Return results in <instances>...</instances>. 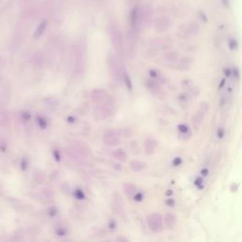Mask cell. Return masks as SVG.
Returning a JSON list of instances; mask_svg holds the SVG:
<instances>
[{"label":"cell","instance_id":"1","mask_svg":"<svg viewBox=\"0 0 242 242\" xmlns=\"http://www.w3.org/2000/svg\"><path fill=\"white\" fill-rule=\"evenodd\" d=\"M107 65L112 77L116 78V80H121L122 78L124 69L121 66L119 59L116 55H114V54H110L109 55L107 59Z\"/></svg>","mask_w":242,"mask_h":242},{"label":"cell","instance_id":"2","mask_svg":"<svg viewBox=\"0 0 242 242\" xmlns=\"http://www.w3.org/2000/svg\"><path fill=\"white\" fill-rule=\"evenodd\" d=\"M147 223L151 231L159 233L164 230V221L162 216L158 213H152L147 217Z\"/></svg>","mask_w":242,"mask_h":242},{"label":"cell","instance_id":"3","mask_svg":"<svg viewBox=\"0 0 242 242\" xmlns=\"http://www.w3.org/2000/svg\"><path fill=\"white\" fill-rule=\"evenodd\" d=\"M120 132H114V131H108L105 132L103 137H102V142L105 146L108 147H114L117 146L120 143Z\"/></svg>","mask_w":242,"mask_h":242},{"label":"cell","instance_id":"4","mask_svg":"<svg viewBox=\"0 0 242 242\" xmlns=\"http://www.w3.org/2000/svg\"><path fill=\"white\" fill-rule=\"evenodd\" d=\"M110 114H111V109L109 107V104L98 105V106H96L93 111L94 118L98 121L106 119Z\"/></svg>","mask_w":242,"mask_h":242},{"label":"cell","instance_id":"5","mask_svg":"<svg viewBox=\"0 0 242 242\" xmlns=\"http://www.w3.org/2000/svg\"><path fill=\"white\" fill-rule=\"evenodd\" d=\"M112 207H113V210L114 211V213L117 214L121 219H123V220L126 221L127 216L125 213V209H124V206H123V201H122V199H120V197L117 193H116V194L114 195Z\"/></svg>","mask_w":242,"mask_h":242},{"label":"cell","instance_id":"6","mask_svg":"<svg viewBox=\"0 0 242 242\" xmlns=\"http://www.w3.org/2000/svg\"><path fill=\"white\" fill-rule=\"evenodd\" d=\"M112 43L116 48V52L119 55L123 56L124 54V45H123V38L118 29H113L112 32Z\"/></svg>","mask_w":242,"mask_h":242},{"label":"cell","instance_id":"7","mask_svg":"<svg viewBox=\"0 0 242 242\" xmlns=\"http://www.w3.org/2000/svg\"><path fill=\"white\" fill-rule=\"evenodd\" d=\"M91 99L95 103H103L109 98L107 91L103 88H95L90 94Z\"/></svg>","mask_w":242,"mask_h":242},{"label":"cell","instance_id":"8","mask_svg":"<svg viewBox=\"0 0 242 242\" xmlns=\"http://www.w3.org/2000/svg\"><path fill=\"white\" fill-rule=\"evenodd\" d=\"M146 84H147V88L149 89L150 92L151 94H153L154 96H157L158 98H161V96L164 95L163 90L161 87H160L158 81H156L154 80H148Z\"/></svg>","mask_w":242,"mask_h":242},{"label":"cell","instance_id":"9","mask_svg":"<svg viewBox=\"0 0 242 242\" xmlns=\"http://www.w3.org/2000/svg\"><path fill=\"white\" fill-rule=\"evenodd\" d=\"M204 114L205 113L203 111H201L199 109V111H197V113L193 116L192 117V125H193V128L196 131H198L199 129V127L201 126L202 124V120H203V117H204Z\"/></svg>","mask_w":242,"mask_h":242},{"label":"cell","instance_id":"10","mask_svg":"<svg viewBox=\"0 0 242 242\" xmlns=\"http://www.w3.org/2000/svg\"><path fill=\"white\" fill-rule=\"evenodd\" d=\"M144 148H145V151H146V154L148 155H151L155 152L156 148H157V142L156 140H154L153 138H148L145 140L144 142Z\"/></svg>","mask_w":242,"mask_h":242},{"label":"cell","instance_id":"11","mask_svg":"<svg viewBox=\"0 0 242 242\" xmlns=\"http://www.w3.org/2000/svg\"><path fill=\"white\" fill-rule=\"evenodd\" d=\"M178 131L180 132L182 139L184 141L188 140L192 135V132L189 130L188 126H187L186 124H180V125L178 126Z\"/></svg>","mask_w":242,"mask_h":242},{"label":"cell","instance_id":"12","mask_svg":"<svg viewBox=\"0 0 242 242\" xmlns=\"http://www.w3.org/2000/svg\"><path fill=\"white\" fill-rule=\"evenodd\" d=\"M129 166H130V168H131L134 172L142 171L147 168L146 163L139 161V160H132V161L130 162Z\"/></svg>","mask_w":242,"mask_h":242},{"label":"cell","instance_id":"13","mask_svg":"<svg viewBox=\"0 0 242 242\" xmlns=\"http://www.w3.org/2000/svg\"><path fill=\"white\" fill-rule=\"evenodd\" d=\"M165 224L166 226L168 227V229H173L175 225H176L177 223V217L175 216V215L171 214V213H168L166 214L165 216Z\"/></svg>","mask_w":242,"mask_h":242},{"label":"cell","instance_id":"14","mask_svg":"<svg viewBox=\"0 0 242 242\" xmlns=\"http://www.w3.org/2000/svg\"><path fill=\"white\" fill-rule=\"evenodd\" d=\"M136 185L132 183H123V191L126 196L131 197L134 196L136 193Z\"/></svg>","mask_w":242,"mask_h":242},{"label":"cell","instance_id":"15","mask_svg":"<svg viewBox=\"0 0 242 242\" xmlns=\"http://www.w3.org/2000/svg\"><path fill=\"white\" fill-rule=\"evenodd\" d=\"M149 74L151 78L156 80H158L160 83H166V81H168V78H166L165 76H163L159 71L155 70V69H150Z\"/></svg>","mask_w":242,"mask_h":242},{"label":"cell","instance_id":"16","mask_svg":"<svg viewBox=\"0 0 242 242\" xmlns=\"http://www.w3.org/2000/svg\"><path fill=\"white\" fill-rule=\"evenodd\" d=\"M112 155H113V157L114 159L117 160V161H119V162H126L127 158H128V155H127V153L125 152V150H124L123 149L116 150Z\"/></svg>","mask_w":242,"mask_h":242},{"label":"cell","instance_id":"17","mask_svg":"<svg viewBox=\"0 0 242 242\" xmlns=\"http://www.w3.org/2000/svg\"><path fill=\"white\" fill-rule=\"evenodd\" d=\"M45 28H47V20H44V21H42V22L40 23V25L38 26V28L36 29L34 34H33V38L34 39L40 38L42 36V34L45 32Z\"/></svg>","mask_w":242,"mask_h":242},{"label":"cell","instance_id":"18","mask_svg":"<svg viewBox=\"0 0 242 242\" xmlns=\"http://www.w3.org/2000/svg\"><path fill=\"white\" fill-rule=\"evenodd\" d=\"M180 63H181L180 65H181L182 69H183V70H187V69H189L190 67H191L193 61H192L191 58H189V57H183L180 61Z\"/></svg>","mask_w":242,"mask_h":242},{"label":"cell","instance_id":"19","mask_svg":"<svg viewBox=\"0 0 242 242\" xmlns=\"http://www.w3.org/2000/svg\"><path fill=\"white\" fill-rule=\"evenodd\" d=\"M164 59L168 61V62H177L178 59H179V55L176 51H170V52H166V54H164Z\"/></svg>","mask_w":242,"mask_h":242},{"label":"cell","instance_id":"20","mask_svg":"<svg viewBox=\"0 0 242 242\" xmlns=\"http://www.w3.org/2000/svg\"><path fill=\"white\" fill-rule=\"evenodd\" d=\"M122 78H123L124 82L126 83V85H127V87H128V89H129V90H132V83L131 78H130V76H129L128 73L126 72V70L123 71Z\"/></svg>","mask_w":242,"mask_h":242},{"label":"cell","instance_id":"21","mask_svg":"<svg viewBox=\"0 0 242 242\" xmlns=\"http://www.w3.org/2000/svg\"><path fill=\"white\" fill-rule=\"evenodd\" d=\"M36 121H37L38 126L40 127L41 129H45L47 127V121L45 120V117L41 116H36Z\"/></svg>","mask_w":242,"mask_h":242},{"label":"cell","instance_id":"22","mask_svg":"<svg viewBox=\"0 0 242 242\" xmlns=\"http://www.w3.org/2000/svg\"><path fill=\"white\" fill-rule=\"evenodd\" d=\"M88 112H89V107H88V104H86V103H84L82 106H80V107L78 109V114H86Z\"/></svg>","mask_w":242,"mask_h":242},{"label":"cell","instance_id":"23","mask_svg":"<svg viewBox=\"0 0 242 242\" xmlns=\"http://www.w3.org/2000/svg\"><path fill=\"white\" fill-rule=\"evenodd\" d=\"M58 209H57L56 206H50L47 210V214L49 215V217H55L57 214H58Z\"/></svg>","mask_w":242,"mask_h":242},{"label":"cell","instance_id":"24","mask_svg":"<svg viewBox=\"0 0 242 242\" xmlns=\"http://www.w3.org/2000/svg\"><path fill=\"white\" fill-rule=\"evenodd\" d=\"M75 196H76V198L78 199H83L84 198H85V195H84V193L81 189H76Z\"/></svg>","mask_w":242,"mask_h":242},{"label":"cell","instance_id":"25","mask_svg":"<svg viewBox=\"0 0 242 242\" xmlns=\"http://www.w3.org/2000/svg\"><path fill=\"white\" fill-rule=\"evenodd\" d=\"M20 168L23 171H26L27 168H28V161H27L26 158H22L20 162Z\"/></svg>","mask_w":242,"mask_h":242},{"label":"cell","instance_id":"26","mask_svg":"<svg viewBox=\"0 0 242 242\" xmlns=\"http://www.w3.org/2000/svg\"><path fill=\"white\" fill-rule=\"evenodd\" d=\"M56 234L58 235H66V234H67V230L65 228H63V227H59V228H57L56 230Z\"/></svg>","mask_w":242,"mask_h":242},{"label":"cell","instance_id":"27","mask_svg":"<svg viewBox=\"0 0 242 242\" xmlns=\"http://www.w3.org/2000/svg\"><path fill=\"white\" fill-rule=\"evenodd\" d=\"M199 106H201V110L203 111L204 113H206V112L209 110V104H208V102L206 101H201Z\"/></svg>","mask_w":242,"mask_h":242},{"label":"cell","instance_id":"28","mask_svg":"<svg viewBox=\"0 0 242 242\" xmlns=\"http://www.w3.org/2000/svg\"><path fill=\"white\" fill-rule=\"evenodd\" d=\"M136 21H137V10L134 9V11H132V26H135Z\"/></svg>","mask_w":242,"mask_h":242},{"label":"cell","instance_id":"29","mask_svg":"<svg viewBox=\"0 0 242 242\" xmlns=\"http://www.w3.org/2000/svg\"><path fill=\"white\" fill-rule=\"evenodd\" d=\"M21 116H22V119L24 121H29L30 119V117H31V114H30L29 112H24V113H22V114H21Z\"/></svg>","mask_w":242,"mask_h":242},{"label":"cell","instance_id":"30","mask_svg":"<svg viewBox=\"0 0 242 242\" xmlns=\"http://www.w3.org/2000/svg\"><path fill=\"white\" fill-rule=\"evenodd\" d=\"M229 47H230V49H231V50H235V49H237V41H235V40H231V41H230V43H229Z\"/></svg>","mask_w":242,"mask_h":242},{"label":"cell","instance_id":"31","mask_svg":"<svg viewBox=\"0 0 242 242\" xmlns=\"http://www.w3.org/2000/svg\"><path fill=\"white\" fill-rule=\"evenodd\" d=\"M144 199V195L142 193H135L134 194V201H142Z\"/></svg>","mask_w":242,"mask_h":242},{"label":"cell","instance_id":"32","mask_svg":"<svg viewBox=\"0 0 242 242\" xmlns=\"http://www.w3.org/2000/svg\"><path fill=\"white\" fill-rule=\"evenodd\" d=\"M53 156H54V158H55V160H56L57 162H61V160H62V157H61V153L57 150H53Z\"/></svg>","mask_w":242,"mask_h":242},{"label":"cell","instance_id":"33","mask_svg":"<svg viewBox=\"0 0 242 242\" xmlns=\"http://www.w3.org/2000/svg\"><path fill=\"white\" fill-rule=\"evenodd\" d=\"M182 163H183V160H182L181 157H176V158L173 160V163H172V164H173L174 166H179Z\"/></svg>","mask_w":242,"mask_h":242},{"label":"cell","instance_id":"34","mask_svg":"<svg viewBox=\"0 0 242 242\" xmlns=\"http://www.w3.org/2000/svg\"><path fill=\"white\" fill-rule=\"evenodd\" d=\"M223 136H224V130H223L222 128H219V130H217V137H219V139H221Z\"/></svg>","mask_w":242,"mask_h":242},{"label":"cell","instance_id":"35","mask_svg":"<svg viewBox=\"0 0 242 242\" xmlns=\"http://www.w3.org/2000/svg\"><path fill=\"white\" fill-rule=\"evenodd\" d=\"M112 166H113V168L114 169H116L117 171H122V166H121L120 164H116V163H113Z\"/></svg>","mask_w":242,"mask_h":242},{"label":"cell","instance_id":"36","mask_svg":"<svg viewBox=\"0 0 242 242\" xmlns=\"http://www.w3.org/2000/svg\"><path fill=\"white\" fill-rule=\"evenodd\" d=\"M166 203L168 204V206H173V205L175 204V201H174L173 199H171V198H170V199H168L166 201Z\"/></svg>","mask_w":242,"mask_h":242},{"label":"cell","instance_id":"37","mask_svg":"<svg viewBox=\"0 0 242 242\" xmlns=\"http://www.w3.org/2000/svg\"><path fill=\"white\" fill-rule=\"evenodd\" d=\"M109 228H110L111 230H114V229H116V221H114V220H111L110 222H109Z\"/></svg>","mask_w":242,"mask_h":242},{"label":"cell","instance_id":"38","mask_svg":"<svg viewBox=\"0 0 242 242\" xmlns=\"http://www.w3.org/2000/svg\"><path fill=\"white\" fill-rule=\"evenodd\" d=\"M195 183H196V184H197V185H198V186L201 187V184L202 183V179H201V178H199H199H197V179H196V181H195Z\"/></svg>","mask_w":242,"mask_h":242},{"label":"cell","instance_id":"39","mask_svg":"<svg viewBox=\"0 0 242 242\" xmlns=\"http://www.w3.org/2000/svg\"><path fill=\"white\" fill-rule=\"evenodd\" d=\"M201 174L203 175V176H207V175H208V169L207 168H203L201 170Z\"/></svg>","mask_w":242,"mask_h":242},{"label":"cell","instance_id":"40","mask_svg":"<svg viewBox=\"0 0 242 242\" xmlns=\"http://www.w3.org/2000/svg\"><path fill=\"white\" fill-rule=\"evenodd\" d=\"M116 240H117V241H128V239H127L126 237H116Z\"/></svg>","mask_w":242,"mask_h":242},{"label":"cell","instance_id":"41","mask_svg":"<svg viewBox=\"0 0 242 242\" xmlns=\"http://www.w3.org/2000/svg\"><path fill=\"white\" fill-rule=\"evenodd\" d=\"M0 151H1V152H6V146L4 144H2L1 146H0Z\"/></svg>","mask_w":242,"mask_h":242},{"label":"cell","instance_id":"42","mask_svg":"<svg viewBox=\"0 0 242 242\" xmlns=\"http://www.w3.org/2000/svg\"><path fill=\"white\" fill-rule=\"evenodd\" d=\"M234 75H235V77H237V78H239V73H238V69H237V68H235V70H234Z\"/></svg>","mask_w":242,"mask_h":242},{"label":"cell","instance_id":"43","mask_svg":"<svg viewBox=\"0 0 242 242\" xmlns=\"http://www.w3.org/2000/svg\"><path fill=\"white\" fill-rule=\"evenodd\" d=\"M224 73H225L226 77H229V76L231 75V70H230V69H225V70H224Z\"/></svg>","mask_w":242,"mask_h":242},{"label":"cell","instance_id":"44","mask_svg":"<svg viewBox=\"0 0 242 242\" xmlns=\"http://www.w3.org/2000/svg\"><path fill=\"white\" fill-rule=\"evenodd\" d=\"M224 83H225V80H224V78H223V80H221V83H220V85H219V88H221V87H222L223 85H224Z\"/></svg>","mask_w":242,"mask_h":242},{"label":"cell","instance_id":"45","mask_svg":"<svg viewBox=\"0 0 242 242\" xmlns=\"http://www.w3.org/2000/svg\"><path fill=\"white\" fill-rule=\"evenodd\" d=\"M166 194L168 195V196H170V195H172V191H171V190H169V191H168V192H166Z\"/></svg>","mask_w":242,"mask_h":242}]
</instances>
